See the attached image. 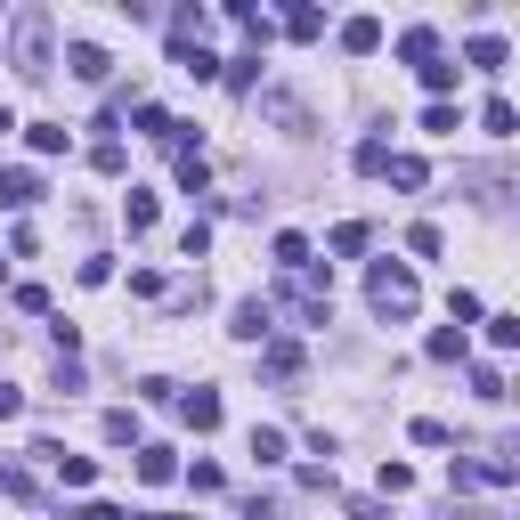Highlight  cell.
<instances>
[{"instance_id": "26", "label": "cell", "mask_w": 520, "mask_h": 520, "mask_svg": "<svg viewBox=\"0 0 520 520\" xmlns=\"http://www.w3.org/2000/svg\"><path fill=\"white\" fill-rule=\"evenodd\" d=\"M407 252H415V260H439V228L415 220V228H407Z\"/></svg>"}, {"instance_id": "1", "label": "cell", "mask_w": 520, "mask_h": 520, "mask_svg": "<svg viewBox=\"0 0 520 520\" xmlns=\"http://www.w3.org/2000/svg\"><path fill=\"white\" fill-rule=\"evenodd\" d=\"M9 57H17L25 82L49 74V9H17V17H9Z\"/></svg>"}, {"instance_id": "12", "label": "cell", "mask_w": 520, "mask_h": 520, "mask_svg": "<svg viewBox=\"0 0 520 520\" xmlns=\"http://www.w3.org/2000/svg\"><path fill=\"white\" fill-rule=\"evenodd\" d=\"M269 260H277V269H285V277H301V269H309V244H301V236L285 228V236L269 244Z\"/></svg>"}, {"instance_id": "28", "label": "cell", "mask_w": 520, "mask_h": 520, "mask_svg": "<svg viewBox=\"0 0 520 520\" xmlns=\"http://www.w3.org/2000/svg\"><path fill=\"white\" fill-rule=\"evenodd\" d=\"M33 155H65V122H33Z\"/></svg>"}, {"instance_id": "24", "label": "cell", "mask_w": 520, "mask_h": 520, "mask_svg": "<svg viewBox=\"0 0 520 520\" xmlns=\"http://www.w3.org/2000/svg\"><path fill=\"white\" fill-rule=\"evenodd\" d=\"M252 464H285V431H252Z\"/></svg>"}, {"instance_id": "27", "label": "cell", "mask_w": 520, "mask_h": 520, "mask_svg": "<svg viewBox=\"0 0 520 520\" xmlns=\"http://www.w3.org/2000/svg\"><path fill=\"white\" fill-rule=\"evenodd\" d=\"M407 439H415V447H447V423H439V415H415Z\"/></svg>"}, {"instance_id": "33", "label": "cell", "mask_w": 520, "mask_h": 520, "mask_svg": "<svg viewBox=\"0 0 520 520\" xmlns=\"http://www.w3.org/2000/svg\"><path fill=\"white\" fill-rule=\"evenodd\" d=\"M17 407H25V399H17V390H9V382H0V423H9Z\"/></svg>"}, {"instance_id": "20", "label": "cell", "mask_w": 520, "mask_h": 520, "mask_svg": "<svg viewBox=\"0 0 520 520\" xmlns=\"http://www.w3.org/2000/svg\"><path fill=\"white\" fill-rule=\"evenodd\" d=\"M464 350H472V342H464V334H455V325H439V334H431V358H439V366H455V358H464Z\"/></svg>"}, {"instance_id": "19", "label": "cell", "mask_w": 520, "mask_h": 520, "mask_svg": "<svg viewBox=\"0 0 520 520\" xmlns=\"http://www.w3.org/2000/svg\"><path fill=\"white\" fill-rule=\"evenodd\" d=\"M204 179H212V163L187 147V155H179V187H187V195H204Z\"/></svg>"}, {"instance_id": "13", "label": "cell", "mask_w": 520, "mask_h": 520, "mask_svg": "<svg viewBox=\"0 0 520 520\" xmlns=\"http://www.w3.org/2000/svg\"><path fill=\"white\" fill-rule=\"evenodd\" d=\"M464 57L480 65V74H504V57H512V49H504L496 33H472V49H464Z\"/></svg>"}, {"instance_id": "25", "label": "cell", "mask_w": 520, "mask_h": 520, "mask_svg": "<svg viewBox=\"0 0 520 520\" xmlns=\"http://www.w3.org/2000/svg\"><path fill=\"white\" fill-rule=\"evenodd\" d=\"M334 252L358 260V252H366V220H342V228H334Z\"/></svg>"}, {"instance_id": "8", "label": "cell", "mask_w": 520, "mask_h": 520, "mask_svg": "<svg viewBox=\"0 0 520 520\" xmlns=\"http://www.w3.org/2000/svg\"><path fill=\"white\" fill-rule=\"evenodd\" d=\"M0 204H9V212L41 204V179H33V171H0Z\"/></svg>"}, {"instance_id": "30", "label": "cell", "mask_w": 520, "mask_h": 520, "mask_svg": "<svg viewBox=\"0 0 520 520\" xmlns=\"http://www.w3.org/2000/svg\"><path fill=\"white\" fill-rule=\"evenodd\" d=\"M285 33H293V41H317V33H325V17H317V9H293V17H285Z\"/></svg>"}, {"instance_id": "23", "label": "cell", "mask_w": 520, "mask_h": 520, "mask_svg": "<svg viewBox=\"0 0 520 520\" xmlns=\"http://www.w3.org/2000/svg\"><path fill=\"white\" fill-rule=\"evenodd\" d=\"M122 212H130V236H147V228H155V195L130 187V204H122Z\"/></svg>"}, {"instance_id": "18", "label": "cell", "mask_w": 520, "mask_h": 520, "mask_svg": "<svg viewBox=\"0 0 520 520\" xmlns=\"http://www.w3.org/2000/svg\"><path fill=\"white\" fill-rule=\"evenodd\" d=\"M382 171H390V187H423V179H431V171H423V155H390Z\"/></svg>"}, {"instance_id": "21", "label": "cell", "mask_w": 520, "mask_h": 520, "mask_svg": "<svg viewBox=\"0 0 520 520\" xmlns=\"http://www.w3.org/2000/svg\"><path fill=\"white\" fill-rule=\"evenodd\" d=\"M179 464H171V447H139V480H171Z\"/></svg>"}, {"instance_id": "4", "label": "cell", "mask_w": 520, "mask_h": 520, "mask_svg": "<svg viewBox=\"0 0 520 520\" xmlns=\"http://www.w3.org/2000/svg\"><path fill=\"white\" fill-rule=\"evenodd\" d=\"M269 325H277V309H269V301H236L228 334H236V342H269Z\"/></svg>"}, {"instance_id": "34", "label": "cell", "mask_w": 520, "mask_h": 520, "mask_svg": "<svg viewBox=\"0 0 520 520\" xmlns=\"http://www.w3.org/2000/svg\"><path fill=\"white\" fill-rule=\"evenodd\" d=\"M9 130H17V114H9V106H0V139H9Z\"/></svg>"}, {"instance_id": "10", "label": "cell", "mask_w": 520, "mask_h": 520, "mask_svg": "<svg viewBox=\"0 0 520 520\" xmlns=\"http://www.w3.org/2000/svg\"><path fill=\"white\" fill-rule=\"evenodd\" d=\"M171 57H179V74H195V82H212V74H220V57H212L204 41H179Z\"/></svg>"}, {"instance_id": "17", "label": "cell", "mask_w": 520, "mask_h": 520, "mask_svg": "<svg viewBox=\"0 0 520 520\" xmlns=\"http://www.w3.org/2000/svg\"><path fill=\"white\" fill-rule=\"evenodd\" d=\"M260 366H269L277 382H293V374H301V350H293V342H269V350H260Z\"/></svg>"}, {"instance_id": "11", "label": "cell", "mask_w": 520, "mask_h": 520, "mask_svg": "<svg viewBox=\"0 0 520 520\" xmlns=\"http://www.w3.org/2000/svg\"><path fill=\"white\" fill-rule=\"evenodd\" d=\"M399 57H407V65H431V57H439V33H431V25H407V33H399Z\"/></svg>"}, {"instance_id": "7", "label": "cell", "mask_w": 520, "mask_h": 520, "mask_svg": "<svg viewBox=\"0 0 520 520\" xmlns=\"http://www.w3.org/2000/svg\"><path fill=\"white\" fill-rule=\"evenodd\" d=\"M179 415H187L195 431H220V390H187V399H179Z\"/></svg>"}, {"instance_id": "9", "label": "cell", "mask_w": 520, "mask_h": 520, "mask_svg": "<svg viewBox=\"0 0 520 520\" xmlns=\"http://www.w3.org/2000/svg\"><path fill=\"white\" fill-rule=\"evenodd\" d=\"M342 49H350V57H374V49H382V17H350V25H342Z\"/></svg>"}, {"instance_id": "22", "label": "cell", "mask_w": 520, "mask_h": 520, "mask_svg": "<svg viewBox=\"0 0 520 520\" xmlns=\"http://www.w3.org/2000/svg\"><path fill=\"white\" fill-rule=\"evenodd\" d=\"M455 122H464V114H455L447 98H431V106H423V130H431V139H447V130H455Z\"/></svg>"}, {"instance_id": "35", "label": "cell", "mask_w": 520, "mask_h": 520, "mask_svg": "<svg viewBox=\"0 0 520 520\" xmlns=\"http://www.w3.org/2000/svg\"><path fill=\"white\" fill-rule=\"evenodd\" d=\"M0 480H9V472H0Z\"/></svg>"}, {"instance_id": "32", "label": "cell", "mask_w": 520, "mask_h": 520, "mask_svg": "<svg viewBox=\"0 0 520 520\" xmlns=\"http://www.w3.org/2000/svg\"><path fill=\"white\" fill-rule=\"evenodd\" d=\"M447 520H504V512H480V504H455Z\"/></svg>"}, {"instance_id": "2", "label": "cell", "mask_w": 520, "mask_h": 520, "mask_svg": "<svg viewBox=\"0 0 520 520\" xmlns=\"http://www.w3.org/2000/svg\"><path fill=\"white\" fill-rule=\"evenodd\" d=\"M366 301H374V317H415V269L407 260H374Z\"/></svg>"}, {"instance_id": "6", "label": "cell", "mask_w": 520, "mask_h": 520, "mask_svg": "<svg viewBox=\"0 0 520 520\" xmlns=\"http://www.w3.org/2000/svg\"><path fill=\"white\" fill-rule=\"evenodd\" d=\"M260 114H277L285 130H309V106H301L293 90H260Z\"/></svg>"}, {"instance_id": "15", "label": "cell", "mask_w": 520, "mask_h": 520, "mask_svg": "<svg viewBox=\"0 0 520 520\" xmlns=\"http://www.w3.org/2000/svg\"><path fill=\"white\" fill-rule=\"evenodd\" d=\"M130 122H139V130H147V139H179V122H171L163 106H147V98H139V106H130Z\"/></svg>"}, {"instance_id": "5", "label": "cell", "mask_w": 520, "mask_h": 520, "mask_svg": "<svg viewBox=\"0 0 520 520\" xmlns=\"http://www.w3.org/2000/svg\"><path fill=\"white\" fill-rule=\"evenodd\" d=\"M65 65H74V82H90V90H98V82L114 74V65H106V49H98V41H74V49H65Z\"/></svg>"}, {"instance_id": "14", "label": "cell", "mask_w": 520, "mask_h": 520, "mask_svg": "<svg viewBox=\"0 0 520 520\" xmlns=\"http://www.w3.org/2000/svg\"><path fill=\"white\" fill-rule=\"evenodd\" d=\"M49 464H57V480H65V488H90V480H98V464H90V455H65V447H57Z\"/></svg>"}, {"instance_id": "29", "label": "cell", "mask_w": 520, "mask_h": 520, "mask_svg": "<svg viewBox=\"0 0 520 520\" xmlns=\"http://www.w3.org/2000/svg\"><path fill=\"white\" fill-rule=\"evenodd\" d=\"M106 439H114V447H130V439H139V415L114 407V415H106Z\"/></svg>"}, {"instance_id": "3", "label": "cell", "mask_w": 520, "mask_h": 520, "mask_svg": "<svg viewBox=\"0 0 520 520\" xmlns=\"http://www.w3.org/2000/svg\"><path fill=\"white\" fill-rule=\"evenodd\" d=\"M455 488H512V455H472V464H455Z\"/></svg>"}, {"instance_id": "16", "label": "cell", "mask_w": 520, "mask_h": 520, "mask_svg": "<svg viewBox=\"0 0 520 520\" xmlns=\"http://www.w3.org/2000/svg\"><path fill=\"white\" fill-rule=\"evenodd\" d=\"M512 122H520L512 98H488V106H480V130H488V139H512Z\"/></svg>"}, {"instance_id": "31", "label": "cell", "mask_w": 520, "mask_h": 520, "mask_svg": "<svg viewBox=\"0 0 520 520\" xmlns=\"http://www.w3.org/2000/svg\"><path fill=\"white\" fill-rule=\"evenodd\" d=\"M65 520H122V512H114V504H98V496H90V504H82V512H65Z\"/></svg>"}]
</instances>
